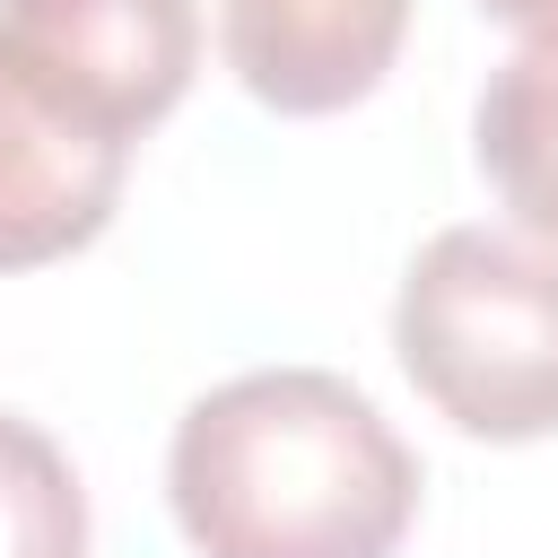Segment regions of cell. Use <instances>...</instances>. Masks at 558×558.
<instances>
[{"label":"cell","mask_w":558,"mask_h":558,"mask_svg":"<svg viewBox=\"0 0 558 558\" xmlns=\"http://www.w3.org/2000/svg\"><path fill=\"white\" fill-rule=\"evenodd\" d=\"M410 0H218V52L270 113H349L384 87Z\"/></svg>","instance_id":"cell-4"},{"label":"cell","mask_w":558,"mask_h":558,"mask_svg":"<svg viewBox=\"0 0 558 558\" xmlns=\"http://www.w3.org/2000/svg\"><path fill=\"white\" fill-rule=\"evenodd\" d=\"M471 140H480V174L523 218V235L558 244V52L549 44H523L488 70Z\"/></svg>","instance_id":"cell-6"},{"label":"cell","mask_w":558,"mask_h":558,"mask_svg":"<svg viewBox=\"0 0 558 558\" xmlns=\"http://www.w3.org/2000/svg\"><path fill=\"white\" fill-rule=\"evenodd\" d=\"M131 157L52 122L9 70H0V270H44L105 235L122 201Z\"/></svg>","instance_id":"cell-5"},{"label":"cell","mask_w":558,"mask_h":558,"mask_svg":"<svg viewBox=\"0 0 558 558\" xmlns=\"http://www.w3.org/2000/svg\"><path fill=\"white\" fill-rule=\"evenodd\" d=\"M166 497L192 558H392L418 462L349 375L253 366L183 410Z\"/></svg>","instance_id":"cell-1"},{"label":"cell","mask_w":558,"mask_h":558,"mask_svg":"<svg viewBox=\"0 0 558 558\" xmlns=\"http://www.w3.org/2000/svg\"><path fill=\"white\" fill-rule=\"evenodd\" d=\"M392 349L462 436H558V244L523 227L427 235L392 296Z\"/></svg>","instance_id":"cell-2"},{"label":"cell","mask_w":558,"mask_h":558,"mask_svg":"<svg viewBox=\"0 0 558 558\" xmlns=\"http://www.w3.org/2000/svg\"><path fill=\"white\" fill-rule=\"evenodd\" d=\"M0 558H87V488L17 410H0Z\"/></svg>","instance_id":"cell-7"},{"label":"cell","mask_w":558,"mask_h":558,"mask_svg":"<svg viewBox=\"0 0 558 558\" xmlns=\"http://www.w3.org/2000/svg\"><path fill=\"white\" fill-rule=\"evenodd\" d=\"M0 70L70 131L140 148L201 70L192 0H0Z\"/></svg>","instance_id":"cell-3"},{"label":"cell","mask_w":558,"mask_h":558,"mask_svg":"<svg viewBox=\"0 0 558 558\" xmlns=\"http://www.w3.org/2000/svg\"><path fill=\"white\" fill-rule=\"evenodd\" d=\"M488 17H506L514 35H532V44H549L558 52V0H480Z\"/></svg>","instance_id":"cell-8"}]
</instances>
